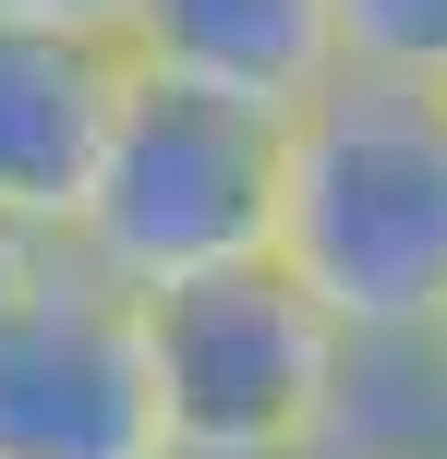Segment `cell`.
<instances>
[{
  "label": "cell",
  "mask_w": 447,
  "mask_h": 459,
  "mask_svg": "<svg viewBox=\"0 0 447 459\" xmlns=\"http://www.w3.org/2000/svg\"><path fill=\"white\" fill-rule=\"evenodd\" d=\"M0 459H169L145 302L73 242L0 326Z\"/></svg>",
  "instance_id": "277c9868"
},
{
  "label": "cell",
  "mask_w": 447,
  "mask_h": 459,
  "mask_svg": "<svg viewBox=\"0 0 447 459\" xmlns=\"http://www.w3.org/2000/svg\"><path fill=\"white\" fill-rule=\"evenodd\" d=\"M339 73L447 85V0H339Z\"/></svg>",
  "instance_id": "52a82bcc"
},
{
  "label": "cell",
  "mask_w": 447,
  "mask_h": 459,
  "mask_svg": "<svg viewBox=\"0 0 447 459\" xmlns=\"http://www.w3.org/2000/svg\"><path fill=\"white\" fill-rule=\"evenodd\" d=\"M435 351H447V326H435Z\"/></svg>",
  "instance_id": "8fae6325"
},
{
  "label": "cell",
  "mask_w": 447,
  "mask_h": 459,
  "mask_svg": "<svg viewBox=\"0 0 447 459\" xmlns=\"http://www.w3.org/2000/svg\"><path fill=\"white\" fill-rule=\"evenodd\" d=\"M121 48L158 85L242 97V109L290 121L303 97L339 85V0H133Z\"/></svg>",
  "instance_id": "8992f818"
},
{
  "label": "cell",
  "mask_w": 447,
  "mask_h": 459,
  "mask_svg": "<svg viewBox=\"0 0 447 459\" xmlns=\"http://www.w3.org/2000/svg\"><path fill=\"white\" fill-rule=\"evenodd\" d=\"M279 266L351 339L447 326V85L339 73L279 121Z\"/></svg>",
  "instance_id": "6da1fadb"
},
{
  "label": "cell",
  "mask_w": 447,
  "mask_h": 459,
  "mask_svg": "<svg viewBox=\"0 0 447 459\" xmlns=\"http://www.w3.org/2000/svg\"><path fill=\"white\" fill-rule=\"evenodd\" d=\"M279 459H339V447H327V436H314V447H279Z\"/></svg>",
  "instance_id": "30bf717a"
},
{
  "label": "cell",
  "mask_w": 447,
  "mask_h": 459,
  "mask_svg": "<svg viewBox=\"0 0 447 459\" xmlns=\"http://www.w3.org/2000/svg\"><path fill=\"white\" fill-rule=\"evenodd\" d=\"M48 266H61V242H48L37 218H13V206H0V326L24 315V290H37Z\"/></svg>",
  "instance_id": "ba28073f"
},
{
  "label": "cell",
  "mask_w": 447,
  "mask_h": 459,
  "mask_svg": "<svg viewBox=\"0 0 447 459\" xmlns=\"http://www.w3.org/2000/svg\"><path fill=\"white\" fill-rule=\"evenodd\" d=\"M133 302H145V351H158L169 459H279L339 423L351 326L279 254L182 278V290H133Z\"/></svg>",
  "instance_id": "3957f363"
},
{
  "label": "cell",
  "mask_w": 447,
  "mask_h": 459,
  "mask_svg": "<svg viewBox=\"0 0 447 459\" xmlns=\"http://www.w3.org/2000/svg\"><path fill=\"white\" fill-rule=\"evenodd\" d=\"M0 24H73V37H121L133 0H0Z\"/></svg>",
  "instance_id": "9c48e42d"
},
{
  "label": "cell",
  "mask_w": 447,
  "mask_h": 459,
  "mask_svg": "<svg viewBox=\"0 0 447 459\" xmlns=\"http://www.w3.org/2000/svg\"><path fill=\"white\" fill-rule=\"evenodd\" d=\"M73 254L121 290H182V278L279 254V121L242 97H193V85L133 73L97 194L73 218Z\"/></svg>",
  "instance_id": "7a4b0ae2"
},
{
  "label": "cell",
  "mask_w": 447,
  "mask_h": 459,
  "mask_svg": "<svg viewBox=\"0 0 447 459\" xmlns=\"http://www.w3.org/2000/svg\"><path fill=\"white\" fill-rule=\"evenodd\" d=\"M133 97V48L73 37V24H0V206L37 218L48 242H73L97 194V158L121 134Z\"/></svg>",
  "instance_id": "5b68a950"
}]
</instances>
